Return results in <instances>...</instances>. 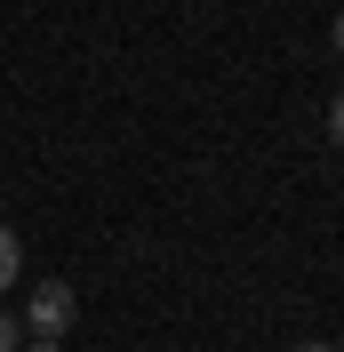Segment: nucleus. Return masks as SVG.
Wrapping results in <instances>:
<instances>
[{"instance_id": "obj_1", "label": "nucleus", "mask_w": 344, "mask_h": 352, "mask_svg": "<svg viewBox=\"0 0 344 352\" xmlns=\"http://www.w3.org/2000/svg\"><path fill=\"white\" fill-rule=\"evenodd\" d=\"M72 312H80V305H72V288H65V280H41V288H32V329H41L48 344L72 329Z\"/></svg>"}, {"instance_id": "obj_2", "label": "nucleus", "mask_w": 344, "mask_h": 352, "mask_svg": "<svg viewBox=\"0 0 344 352\" xmlns=\"http://www.w3.org/2000/svg\"><path fill=\"white\" fill-rule=\"evenodd\" d=\"M17 280V241H8V232H0V288Z\"/></svg>"}, {"instance_id": "obj_3", "label": "nucleus", "mask_w": 344, "mask_h": 352, "mask_svg": "<svg viewBox=\"0 0 344 352\" xmlns=\"http://www.w3.org/2000/svg\"><path fill=\"white\" fill-rule=\"evenodd\" d=\"M328 136L344 144V88H336V104H328Z\"/></svg>"}, {"instance_id": "obj_4", "label": "nucleus", "mask_w": 344, "mask_h": 352, "mask_svg": "<svg viewBox=\"0 0 344 352\" xmlns=\"http://www.w3.org/2000/svg\"><path fill=\"white\" fill-rule=\"evenodd\" d=\"M0 352H17V320H8V312H0Z\"/></svg>"}, {"instance_id": "obj_5", "label": "nucleus", "mask_w": 344, "mask_h": 352, "mask_svg": "<svg viewBox=\"0 0 344 352\" xmlns=\"http://www.w3.org/2000/svg\"><path fill=\"white\" fill-rule=\"evenodd\" d=\"M24 352H65V344H24Z\"/></svg>"}, {"instance_id": "obj_6", "label": "nucleus", "mask_w": 344, "mask_h": 352, "mask_svg": "<svg viewBox=\"0 0 344 352\" xmlns=\"http://www.w3.org/2000/svg\"><path fill=\"white\" fill-rule=\"evenodd\" d=\"M297 352H336V344H297Z\"/></svg>"}, {"instance_id": "obj_7", "label": "nucleus", "mask_w": 344, "mask_h": 352, "mask_svg": "<svg viewBox=\"0 0 344 352\" xmlns=\"http://www.w3.org/2000/svg\"><path fill=\"white\" fill-rule=\"evenodd\" d=\"M336 48H344V16H336Z\"/></svg>"}]
</instances>
